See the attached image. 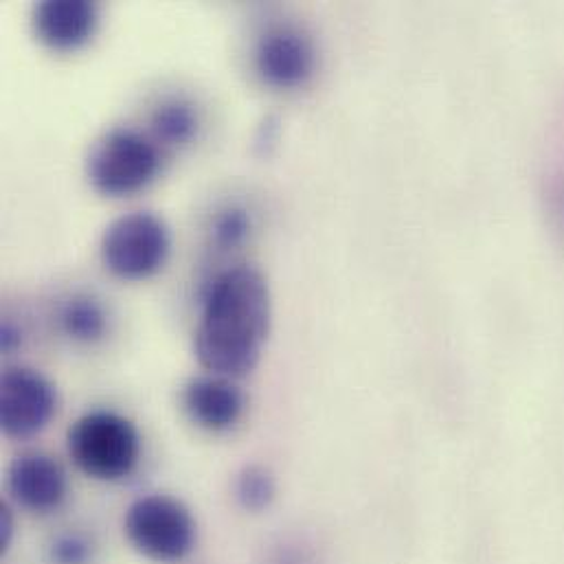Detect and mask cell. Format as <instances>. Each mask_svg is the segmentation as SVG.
<instances>
[{
  "instance_id": "9",
  "label": "cell",
  "mask_w": 564,
  "mask_h": 564,
  "mask_svg": "<svg viewBox=\"0 0 564 564\" xmlns=\"http://www.w3.org/2000/svg\"><path fill=\"white\" fill-rule=\"evenodd\" d=\"M97 18L95 2L44 0L33 9V31L42 44L55 51H70L90 40Z\"/></svg>"
},
{
  "instance_id": "11",
  "label": "cell",
  "mask_w": 564,
  "mask_h": 564,
  "mask_svg": "<svg viewBox=\"0 0 564 564\" xmlns=\"http://www.w3.org/2000/svg\"><path fill=\"white\" fill-rule=\"evenodd\" d=\"M64 332L82 343H95L106 334L108 316L104 307L90 296H73L64 303L59 314Z\"/></svg>"
},
{
  "instance_id": "3",
  "label": "cell",
  "mask_w": 564,
  "mask_h": 564,
  "mask_svg": "<svg viewBox=\"0 0 564 564\" xmlns=\"http://www.w3.org/2000/svg\"><path fill=\"white\" fill-rule=\"evenodd\" d=\"M126 536L132 547L154 563L185 561L198 539L192 510L167 495L137 499L126 512Z\"/></svg>"
},
{
  "instance_id": "15",
  "label": "cell",
  "mask_w": 564,
  "mask_h": 564,
  "mask_svg": "<svg viewBox=\"0 0 564 564\" xmlns=\"http://www.w3.org/2000/svg\"><path fill=\"white\" fill-rule=\"evenodd\" d=\"M93 558V545L82 534H64L51 545L53 564H88Z\"/></svg>"
},
{
  "instance_id": "13",
  "label": "cell",
  "mask_w": 564,
  "mask_h": 564,
  "mask_svg": "<svg viewBox=\"0 0 564 564\" xmlns=\"http://www.w3.org/2000/svg\"><path fill=\"white\" fill-rule=\"evenodd\" d=\"M275 495L278 484L267 466H247L236 479V497L240 506L249 512H264L275 501Z\"/></svg>"
},
{
  "instance_id": "12",
  "label": "cell",
  "mask_w": 564,
  "mask_h": 564,
  "mask_svg": "<svg viewBox=\"0 0 564 564\" xmlns=\"http://www.w3.org/2000/svg\"><path fill=\"white\" fill-rule=\"evenodd\" d=\"M152 126L156 137L163 139L165 143L185 145L198 132V115L192 108V104L183 99H172L156 108L152 117Z\"/></svg>"
},
{
  "instance_id": "4",
  "label": "cell",
  "mask_w": 564,
  "mask_h": 564,
  "mask_svg": "<svg viewBox=\"0 0 564 564\" xmlns=\"http://www.w3.org/2000/svg\"><path fill=\"white\" fill-rule=\"evenodd\" d=\"M159 165L161 159L150 139L117 128L95 143L88 156V178L106 196H130L156 176Z\"/></svg>"
},
{
  "instance_id": "2",
  "label": "cell",
  "mask_w": 564,
  "mask_h": 564,
  "mask_svg": "<svg viewBox=\"0 0 564 564\" xmlns=\"http://www.w3.org/2000/svg\"><path fill=\"white\" fill-rule=\"evenodd\" d=\"M68 455L84 475L119 481L134 470L141 437L128 417L115 411H90L70 426Z\"/></svg>"
},
{
  "instance_id": "16",
  "label": "cell",
  "mask_w": 564,
  "mask_h": 564,
  "mask_svg": "<svg viewBox=\"0 0 564 564\" xmlns=\"http://www.w3.org/2000/svg\"><path fill=\"white\" fill-rule=\"evenodd\" d=\"M13 536H15V521H13V514H11L9 506H2V508H0V554H4V552L11 547Z\"/></svg>"
},
{
  "instance_id": "10",
  "label": "cell",
  "mask_w": 564,
  "mask_h": 564,
  "mask_svg": "<svg viewBox=\"0 0 564 564\" xmlns=\"http://www.w3.org/2000/svg\"><path fill=\"white\" fill-rule=\"evenodd\" d=\"M314 48L296 29H275L267 33L258 46V70L280 88L303 84L314 70Z\"/></svg>"
},
{
  "instance_id": "6",
  "label": "cell",
  "mask_w": 564,
  "mask_h": 564,
  "mask_svg": "<svg viewBox=\"0 0 564 564\" xmlns=\"http://www.w3.org/2000/svg\"><path fill=\"white\" fill-rule=\"evenodd\" d=\"M57 411V389L31 367H9L0 380V424L7 437L26 440L46 429Z\"/></svg>"
},
{
  "instance_id": "5",
  "label": "cell",
  "mask_w": 564,
  "mask_h": 564,
  "mask_svg": "<svg viewBox=\"0 0 564 564\" xmlns=\"http://www.w3.org/2000/svg\"><path fill=\"white\" fill-rule=\"evenodd\" d=\"M170 247L167 225L150 212H134L106 229L101 260L121 280H145L165 264Z\"/></svg>"
},
{
  "instance_id": "17",
  "label": "cell",
  "mask_w": 564,
  "mask_h": 564,
  "mask_svg": "<svg viewBox=\"0 0 564 564\" xmlns=\"http://www.w3.org/2000/svg\"><path fill=\"white\" fill-rule=\"evenodd\" d=\"M18 343H20V332L9 321H4L2 329H0V345H2V349L11 351Z\"/></svg>"
},
{
  "instance_id": "14",
  "label": "cell",
  "mask_w": 564,
  "mask_h": 564,
  "mask_svg": "<svg viewBox=\"0 0 564 564\" xmlns=\"http://www.w3.org/2000/svg\"><path fill=\"white\" fill-rule=\"evenodd\" d=\"M251 231V216L242 207H231L223 212L214 225V238L218 247L234 249L238 247Z\"/></svg>"
},
{
  "instance_id": "1",
  "label": "cell",
  "mask_w": 564,
  "mask_h": 564,
  "mask_svg": "<svg viewBox=\"0 0 564 564\" xmlns=\"http://www.w3.org/2000/svg\"><path fill=\"white\" fill-rule=\"evenodd\" d=\"M271 332V290L253 267H238L212 283L196 329V356L214 376L251 373Z\"/></svg>"
},
{
  "instance_id": "7",
  "label": "cell",
  "mask_w": 564,
  "mask_h": 564,
  "mask_svg": "<svg viewBox=\"0 0 564 564\" xmlns=\"http://www.w3.org/2000/svg\"><path fill=\"white\" fill-rule=\"evenodd\" d=\"M7 488L20 508L46 514L64 503L68 481L55 457L44 453H24L9 466Z\"/></svg>"
},
{
  "instance_id": "8",
  "label": "cell",
  "mask_w": 564,
  "mask_h": 564,
  "mask_svg": "<svg viewBox=\"0 0 564 564\" xmlns=\"http://www.w3.org/2000/svg\"><path fill=\"white\" fill-rule=\"evenodd\" d=\"M183 404L198 426L223 433L240 422L247 400L234 378L203 376L185 387Z\"/></svg>"
}]
</instances>
